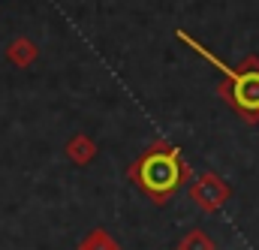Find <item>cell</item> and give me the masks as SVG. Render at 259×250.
Wrapping results in <instances>:
<instances>
[{"mask_svg":"<svg viewBox=\"0 0 259 250\" xmlns=\"http://www.w3.org/2000/svg\"><path fill=\"white\" fill-rule=\"evenodd\" d=\"M193 169L184 160L181 148L172 142H154L139 160H133L127 178L142 190L154 205H166L178 190L190 181Z\"/></svg>","mask_w":259,"mask_h":250,"instance_id":"obj_1","label":"cell"},{"mask_svg":"<svg viewBox=\"0 0 259 250\" xmlns=\"http://www.w3.org/2000/svg\"><path fill=\"white\" fill-rule=\"evenodd\" d=\"M175 39L184 43L187 49H193L196 55H202L211 66H217L223 72V81L217 88V94L247 121V124H259V58L256 55H247L238 66H229L223 63L211 49H205L199 39H193L184 27H175Z\"/></svg>","mask_w":259,"mask_h":250,"instance_id":"obj_2","label":"cell"},{"mask_svg":"<svg viewBox=\"0 0 259 250\" xmlns=\"http://www.w3.org/2000/svg\"><path fill=\"white\" fill-rule=\"evenodd\" d=\"M190 202H193L199 211H205V214H214V211H220L229 199H232V187L217 175V172H202V175H196L193 181H190Z\"/></svg>","mask_w":259,"mask_h":250,"instance_id":"obj_3","label":"cell"},{"mask_svg":"<svg viewBox=\"0 0 259 250\" xmlns=\"http://www.w3.org/2000/svg\"><path fill=\"white\" fill-rule=\"evenodd\" d=\"M66 157L75 163V166H88V163H94V157H97V142L88 136V133H75L69 142H66Z\"/></svg>","mask_w":259,"mask_h":250,"instance_id":"obj_4","label":"cell"},{"mask_svg":"<svg viewBox=\"0 0 259 250\" xmlns=\"http://www.w3.org/2000/svg\"><path fill=\"white\" fill-rule=\"evenodd\" d=\"M36 58H39V49H36V43L27 39V36H18V39H12V43L6 46V61L12 63V66H18V69H27Z\"/></svg>","mask_w":259,"mask_h":250,"instance_id":"obj_5","label":"cell"},{"mask_svg":"<svg viewBox=\"0 0 259 250\" xmlns=\"http://www.w3.org/2000/svg\"><path fill=\"white\" fill-rule=\"evenodd\" d=\"M78 250H121V247H118V241L106 229H94V232H88L78 241Z\"/></svg>","mask_w":259,"mask_h":250,"instance_id":"obj_6","label":"cell"},{"mask_svg":"<svg viewBox=\"0 0 259 250\" xmlns=\"http://www.w3.org/2000/svg\"><path fill=\"white\" fill-rule=\"evenodd\" d=\"M178 250H217V244H214V238H211L205 229H190V232L181 238Z\"/></svg>","mask_w":259,"mask_h":250,"instance_id":"obj_7","label":"cell"}]
</instances>
